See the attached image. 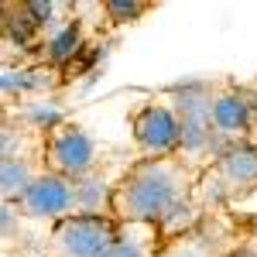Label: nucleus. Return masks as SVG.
I'll return each instance as SVG.
<instances>
[{
    "instance_id": "f257e3e1",
    "label": "nucleus",
    "mask_w": 257,
    "mask_h": 257,
    "mask_svg": "<svg viewBox=\"0 0 257 257\" xmlns=\"http://www.w3.org/2000/svg\"><path fill=\"white\" fill-rule=\"evenodd\" d=\"M189 185L185 158H141L113 185L110 213L127 223H158L182 209Z\"/></svg>"
},
{
    "instance_id": "f03ea898",
    "label": "nucleus",
    "mask_w": 257,
    "mask_h": 257,
    "mask_svg": "<svg viewBox=\"0 0 257 257\" xmlns=\"http://www.w3.org/2000/svg\"><path fill=\"white\" fill-rule=\"evenodd\" d=\"M113 243H120V233L110 213H72L52 226L59 257H103Z\"/></svg>"
},
{
    "instance_id": "7ed1b4c3",
    "label": "nucleus",
    "mask_w": 257,
    "mask_h": 257,
    "mask_svg": "<svg viewBox=\"0 0 257 257\" xmlns=\"http://www.w3.org/2000/svg\"><path fill=\"white\" fill-rule=\"evenodd\" d=\"M131 138L144 158H178L182 151V120L172 103H141L131 117Z\"/></svg>"
},
{
    "instance_id": "20e7f679",
    "label": "nucleus",
    "mask_w": 257,
    "mask_h": 257,
    "mask_svg": "<svg viewBox=\"0 0 257 257\" xmlns=\"http://www.w3.org/2000/svg\"><path fill=\"white\" fill-rule=\"evenodd\" d=\"M45 161L48 172L62 178H82L93 175L96 168V141L79 123H59L45 134Z\"/></svg>"
},
{
    "instance_id": "39448f33",
    "label": "nucleus",
    "mask_w": 257,
    "mask_h": 257,
    "mask_svg": "<svg viewBox=\"0 0 257 257\" xmlns=\"http://www.w3.org/2000/svg\"><path fill=\"white\" fill-rule=\"evenodd\" d=\"M14 209L28 219L59 223L76 213V185H72V178H62L55 172H38L35 182L28 185V192L14 202Z\"/></svg>"
},
{
    "instance_id": "423d86ee",
    "label": "nucleus",
    "mask_w": 257,
    "mask_h": 257,
    "mask_svg": "<svg viewBox=\"0 0 257 257\" xmlns=\"http://www.w3.org/2000/svg\"><path fill=\"white\" fill-rule=\"evenodd\" d=\"M213 192L226 199L247 196L257 189V144H230L223 148L209 168Z\"/></svg>"
},
{
    "instance_id": "0eeeda50",
    "label": "nucleus",
    "mask_w": 257,
    "mask_h": 257,
    "mask_svg": "<svg viewBox=\"0 0 257 257\" xmlns=\"http://www.w3.org/2000/svg\"><path fill=\"white\" fill-rule=\"evenodd\" d=\"M209 123H213L216 138H240L254 123V103L243 93H213Z\"/></svg>"
},
{
    "instance_id": "6e6552de",
    "label": "nucleus",
    "mask_w": 257,
    "mask_h": 257,
    "mask_svg": "<svg viewBox=\"0 0 257 257\" xmlns=\"http://www.w3.org/2000/svg\"><path fill=\"white\" fill-rule=\"evenodd\" d=\"M35 168L28 165V158H21V155H11V158H4V168H0V185H4V202H18L24 192H28V185L35 182Z\"/></svg>"
},
{
    "instance_id": "1a4fd4ad",
    "label": "nucleus",
    "mask_w": 257,
    "mask_h": 257,
    "mask_svg": "<svg viewBox=\"0 0 257 257\" xmlns=\"http://www.w3.org/2000/svg\"><path fill=\"white\" fill-rule=\"evenodd\" d=\"M79 45H82L79 24H62V28H55L48 35V59L55 62V65H62V62H69L79 52Z\"/></svg>"
},
{
    "instance_id": "9d476101",
    "label": "nucleus",
    "mask_w": 257,
    "mask_h": 257,
    "mask_svg": "<svg viewBox=\"0 0 257 257\" xmlns=\"http://www.w3.org/2000/svg\"><path fill=\"white\" fill-rule=\"evenodd\" d=\"M103 11H106L113 21H134V18H141V14L148 11V4H141V0H106Z\"/></svg>"
},
{
    "instance_id": "9b49d317",
    "label": "nucleus",
    "mask_w": 257,
    "mask_h": 257,
    "mask_svg": "<svg viewBox=\"0 0 257 257\" xmlns=\"http://www.w3.org/2000/svg\"><path fill=\"white\" fill-rule=\"evenodd\" d=\"M103 257H144V250H141V243H134V240H120Z\"/></svg>"
}]
</instances>
